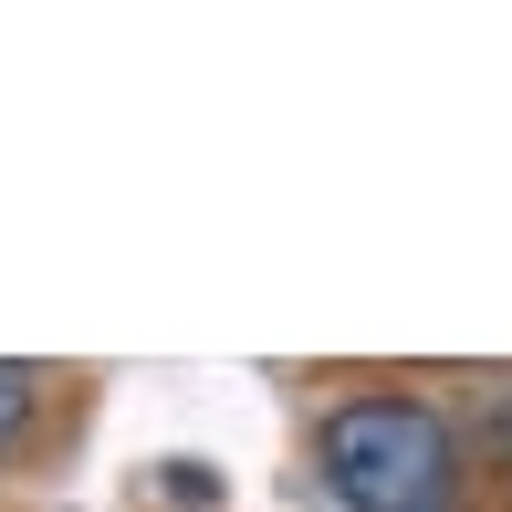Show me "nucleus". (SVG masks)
Here are the masks:
<instances>
[{"instance_id":"1","label":"nucleus","mask_w":512,"mask_h":512,"mask_svg":"<svg viewBox=\"0 0 512 512\" xmlns=\"http://www.w3.org/2000/svg\"><path fill=\"white\" fill-rule=\"evenodd\" d=\"M314 460L345 512H450L460 502V439L418 398H345L324 418Z\"/></svg>"},{"instance_id":"2","label":"nucleus","mask_w":512,"mask_h":512,"mask_svg":"<svg viewBox=\"0 0 512 512\" xmlns=\"http://www.w3.org/2000/svg\"><path fill=\"white\" fill-rule=\"evenodd\" d=\"M32 408H42V377H32V366H0V460L21 450V429H32Z\"/></svg>"}]
</instances>
